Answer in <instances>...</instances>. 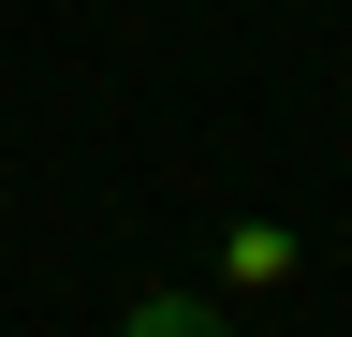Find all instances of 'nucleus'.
Segmentation results:
<instances>
[{"mask_svg": "<svg viewBox=\"0 0 352 337\" xmlns=\"http://www.w3.org/2000/svg\"><path fill=\"white\" fill-rule=\"evenodd\" d=\"M118 337H235V323H220L206 293H132V323H118Z\"/></svg>", "mask_w": 352, "mask_h": 337, "instance_id": "f257e3e1", "label": "nucleus"}]
</instances>
